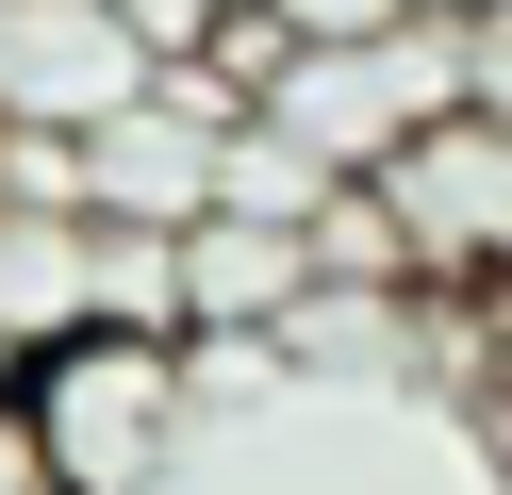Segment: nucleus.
<instances>
[{
  "mask_svg": "<svg viewBox=\"0 0 512 495\" xmlns=\"http://www.w3.org/2000/svg\"><path fill=\"white\" fill-rule=\"evenodd\" d=\"M116 99H149L116 0H0V132H100Z\"/></svg>",
  "mask_w": 512,
  "mask_h": 495,
  "instance_id": "nucleus-5",
  "label": "nucleus"
},
{
  "mask_svg": "<svg viewBox=\"0 0 512 495\" xmlns=\"http://www.w3.org/2000/svg\"><path fill=\"white\" fill-rule=\"evenodd\" d=\"M116 17H133V50H149V66H199L232 0H116Z\"/></svg>",
  "mask_w": 512,
  "mask_h": 495,
  "instance_id": "nucleus-8",
  "label": "nucleus"
},
{
  "mask_svg": "<svg viewBox=\"0 0 512 495\" xmlns=\"http://www.w3.org/2000/svg\"><path fill=\"white\" fill-rule=\"evenodd\" d=\"M364 198L397 215V264H413L430 297L512 281V99H463V116H430L413 149H380Z\"/></svg>",
  "mask_w": 512,
  "mask_h": 495,
  "instance_id": "nucleus-3",
  "label": "nucleus"
},
{
  "mask_svg": "<svg viewBox=\"0 0 512 495\" xmlns=\"http://www.w3.org/2000/svg\"><path fill=\"white\" fill-rule=\"evenodd\" d=\"M0 495H50V462H34V429L0 413Z\"/></svg>",
  "mask_w": 512,
  "mask_h": 495,
  "instance_id": "nucleus-9",
  "label": "nucleus"
},
{
  "mask_svg": "<svg viewBox=\"0 0 512 495\" xmlns=\"http://www.w3.org/2000/svg\"><path fill=\"white\" fill-rule=\"evenodd\" d=\"M232 132H248V99L215 83V66H149V99H116V116L83 132V215L199 231L215 198H232Z\"/></svg>",
  "mask_w": 512,
  "mask_h": 495,
  "instance_id": "nucleus-4",
  "label": "nucleus"
},
{
  "mask_svg": "<svg viewBox=\"0 0 512 495\" xmlns=\"http://www.w3.org/2000/svg\"><path fill=\"white\" fill-rule=\"evenodd\" d=\"M0 215H17V149H0Z\"/></svg>",
  "mask_w": 512,
  "mask_h": 495,
  "instance_id": "nucleus-12",
  "label": "nucleus"
},
{
  "mask_svg": "<svg viewBox=\"0 0 512 495\" xmlns=\"http://www.w3.org/2000/svg\"><path fill=\"white\" fill-rule=\"evenodd\" d=\"M430 17H463V33H479V17H512V0H430Z\"/></svg>",
  "mask_w": 512,
  "mask_h": 495,
  "instance_id": "nucleus-11",
  "label": "nucleus"
},
{
  "mask_svg": "<svg viewBox=\"0 0 512 495\" xmlns=\"http://www.w3.org/2000/svg\"><path fill=\"white\" fill-rule=\"evenodd\" d=\"M17 363H34V347H17V330H0V413H17Z\"/></svg>",
  "mask_w": 512,
  "mask_h": 495,
  "instance_id": "nucleus-10",
  "label": "nucleus"
},
{
  "mask_svg": "<svg viewBox=\"0 0 512 495\" xmlns=\"http://www.w3.org/2000/svg\"><path fill=\"white\" fill-rule=\"evenodd\" d=\"M463 99H479V33H463V17H397V33H331V50H298V66L265 83V116L298 132L314 165L364 182L380 149H413V132L463 116Z\"/></svg>",
  "mask_w": 512,
  "mask_h": 495,
  "instance_id": "nucleus-2",
  "label": "nucleus"
},
{
  "mask_svg": "<svg viewBox=\"0 0 512 495\" xmlns=\"http://www.w3.org/2000/svg\"><path fill=\"white\" fill-rule=\"evenodd\" d=\"M314 231L298 215H232L215 198L199 231H182V347H281V330L314 314Z\"/></svg>",
  "mask_w": 512,
  "mask_h": 495,
  "instance_id": "nucleus-6",
  "label": "nucleus"
},
{
  "mask_svg": "<svg viewBox=\"0 0 512 495\" xmlns=\"http://www.w3.org/2000/svg\"><path fill=\"white\" fill-rule=\"evenodd\" d=\"M17 429H34L50 495H166L182 429H199V347L182 330H67L17 363Z\"/></svg>",
  "mask_w": 512,
  "mask_h": 495,
  "instance_id": "nucleus-1",
  "label": "nucleus"
},
{
  "mask_svg": "<svg viewBox=\"0 0 512 495\" xmlns=\"http://www.w3.org/2000/svg\"><path fill=\"white\" fill-rule=\"evenodd\" d=\"M0 330L17 347L100 330V215H0Z\"/></svg>",
  "mask_w": 512,
  "mask_h": 495,
  "instance_id": "nucleus-7",
  "label": "nucleus"
}]
</instances>
